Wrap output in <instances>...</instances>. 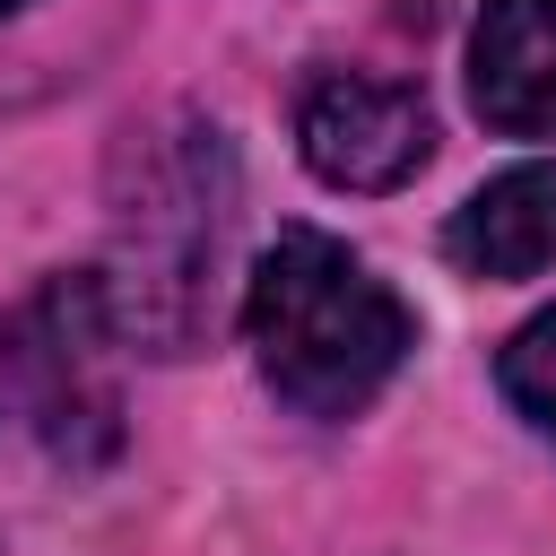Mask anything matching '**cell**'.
<instances>
[{
	"mask_svg": "<svg viewBox=\"0 0 556 556\" xmlns=\"http://www.w3.org/2000/svg\"><path fill=\"white\" fill-rule=\"evenodd\" d=\"M243 339L261 382L304 417H356L417 348L408 304L321 226H287L243 287Z\"/></svg>",
	"mask_w": 556,
	"mask_h": 556,
	"instance_id": "cell-1",
	"label": "cell"
},
{
	"mask_svg": "<svg viewBox=\"0 0 556 556\" xmlns=\"http://www.w3.org/2000/svg\"><path fill=\"white\" fill-rule=\"evenodd\" d=\"M235 217V165L226 139L182 122L174 139H139L122 156V200H113V269L104 304L122 339H148L156 356H182L208 321V269Z\"/></svg>",
	"mask_w": 556,
	"mask_h": 556,
	"instance_id": "cell-2",
	"label": "cell"
},
{
	"mask_svg": "<svg viewBox=\"0 0 556 556\" xmlns=\"http://www.w3.org/2000/svg\"><path fill=\"white\" fill-rule=\"evenodd\" d=\"M113 339L122 321L104 304V278H43L26 304H9L0 313V434L70 469L104 460L122 434Z\"/></svg>",
	"mask_w": 556,
	"mask_h": 556,
	"instance_id": "cell-3",
	"label": "cell"
},
{
	"mask_svg": "<svg viewBox=\"0 0 556 556\" xmlns=\"http://www.w3.org/2000/svg\"><path fill=\"white\" fill-rule=\"evenodd\" d=\"M295 148L330 191H400L434 156V113L400 78L321 70L295 96Z\"/></svg>",
	"mask_w": 556,
	"mask_h": 556,
	"instance_id": "cell-4",
	"label": "cell"
},
{
	"mask_svg": "<svg viewBox=\"0 0 556 556\" xmlns=\"http://www.w3.org/2000/svg\"><path fill=\"white\" fill-rule=\"evenodd\" d=\"M469 104L504 139H556V0H486L478 9Z\"/></svg>",
	"mask_w": 556,
	"mask_h": 556,
	"instance_id": "cell-5",
	"label": "cell"
},
{
	"mask_svg": "<svg viewBox=\"0 0 556 556\" xmlns=\"http://www.w3.org/2000/svg\"><path fill=\"white\" fill-rule=\"evenodd\" d=\"M443 252L469 278H539V269H556V156L478 182L452 208Z\"/></svg>",
	"mask_w": 556,
	"mask_h": 556,
	"instance_id": "cell-6",
	"label": "cell"
},
{
	"mask_svg": "<svg viewBox=\"0 0 556 556\" xmlns=\"http://www.w3.org/2000/svg\"><path fill=\"white\" fill-rule=\"evenodd\" d=\"M495 382H504V400H513V408L556 443V304H547V313H530V321L504 339Z\"/></svg>",
	"mask_w": 556,
	"mask_h": 556,
	"instance_id": "cell-7",
	"label": "cell"
},
{
	"mask_svg": "<svg viewBox=\"0 0 556 556\" xmlns=\"http://www.w3.org/2000/svg\"><path fill=\"white\" fill-rule=\"evenodd\" d=\"M0 9H17V0H0Z\"/></svg>",
	"mask_w": 556,
	"mask_h": 556,
	"instance_id": "cell-8",
	"label": "cell"
}]
</instances>
